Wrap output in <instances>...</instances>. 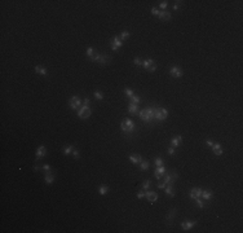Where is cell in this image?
Here are the masks:
<instances>
[{
    "instance_id": "1",
    "label": "cell",
    "mask_w": 243,
    "mask_h": 233,
    "mask_svg": "<svg viewBox=\"0 0 243 233\" xmlns=\"http://www.w3.org/2000/svg\"><path fill=\"white\" fill-rule=\"evenodd\" d=\"M154 114H155V105H150V106L142 109L139 112V118L141 119L143 123L146 124H155V119H154Z\"/></svg>"
},
{
    "instance_id": "2",
    "label": "cell",
    "mask_w": 243,
    "mask_h": 233,
    "mask_svg": "<svg viewBox=\"0 0 243 233\" xmlns=\"http://www.w3.org/2000/svg\"><path fill=\"white\" fill-rule=\"evenodd\" d=\"M120 131L123 132L127 137H131L136 134L137 131V127H136V123L132 121L131 118H126L120 122Z\"/></svg>"
},
{
    "instance_id": "3",
    "label": "cell",
    "mask_w": 243,
    "mask_h": 233,
    "mask_svg": "<svg viewBox=\"0 0 243 233\" xmlns=\"http://www.w3.org/2000/svg\"><path fill=\"white\" fill-rule=\"evenodd\" d=\"M168 118V110L165 108H161L155 105V114H154V119H155V123H161L164 122Z\"/></svg>"
},
{
    "instance_id": "4",
    "label": "cell",
    "mask_w": 243,
    "mask_h": 233,
    "mask_svg": "<svg viewBox=\"0 0 243 233\" xmlns=\"http://www.w3.org/2000/svg\"><path fill=\"white\" fill-rule=\"evenodd\" d=\"M93 113V109L91 106H85V105H82L80 109L78 110V116L80 119H88Z\"/></svg>"
},
{
    "instance_id": "5",
    "label": "cell",
    "mask_w": 243,
    "mask_h": 233,
    "mask_svg": "<svg viewBox=\"0 0 243 233\" xmlns=\"http://www.w3.org/2000/svg\"><path fill=\"white\" fill-rule=\"evenodd\" d=\"M142 68L146 69L148 71H150V73H154L158 66H157V62L153 60V58H146V60L142 61Z\"/></svg>"
},
{
    "instance_id": "6",
    "label": "cell",
    "mask_w": 243,
    "mask_h": 233,
    "mask_svg": "<svg viewBox=\"0 0 243 233\" xmlns=\"http://www.w3.org/2000/svg\"><path fill=\"white\" fill-rule=\"evenodd\" d=\"M69 105H70V109L73 110H79L80 109V106L83 105V100L80 99L79 96H73L70 99V101H69Z\"/></svg>"
},
{
    "instance_id": "7",
    "label": "cell",
    "mask_w": 243,
    "mask_h": 233,
    "mask_svg": "<svg viewBox=\"0 0 243 233\" xmlns=\"http://www.w3.org/2000/svg\"><path fill=\"white\" fill-rule=\"evenodd\" d=\"M177 177H178L177 172H165L164 175H163V183H164L165 185L173 184V183L177 180Z\"/></svg>"
},
{
    "instance_id": "8",
    "label": "cell",
    "mask_w": 243,
    "mask_h": 233,
    "mask_svg": "<svg viewBox=\"0 0 243 233\" xmlns=\"http://www.w3.org/2000/svg\"><path fill=\"white\" fill-rule=\"evenodd\" d=\"M122 47H123V40H120L119 37H114L110 40V48H111L113 52H117Z\"/></svg>"
},
{
    "instance_id": "9",
    "label": "cell",
    "mask_w": 243,
    "mask_h": 233,
    "mask_svg": "<svg viewBox=\"0 0 243 233\" xmlns=\"http://www.w3.org/2000/svg\"><path fill=\"white\" fill-rule=\"evenodd\" d=\"M202 190H203V188H200V187H194V188H192L190 189V192H189V197L194 201V199H197V198H200L202 197Z\"/></svg>"
},
{
    "instance_id": "10",
    "label": "cell",
    "mask_w": 243,
    "mask_h": 233,
    "mask_svg": "<svg viewBox=\"0 0 243 233\" xmlns=\"http://www.w3.org/2000/svg\"><path fill=\"white\" fill-rule=\"evenodd\" d=\"M170 74H171V77H172V78L178 79V78H181L182 75H184V71H182V69L178 68V66H171Z\"/></svg>"
},
{
    "instance_id": "11",
    "label": "cell",
    "mask_w": 243,
    "mask_h": 233,
    "mask_svg": "<svg viewBox=\"0 0 243 233\" xmlns=\"http://www.w3.org/2000/svg\"><path fill=\"white\" fill-rule=\"evenodd\" d=\"M145 198L148 199L150 203H155L158 201V193L153 192V190H145Z\"/></svg>"
},
{
    "instance_id": "12",
    "label": "cell",
    "mask_w": 243,
    "mask_h": 233,
    "mask_svg": "<svg viewBox=\"0 0 243 233\" xmlns=\"http://www.w3.org/2000/svg\"><path fill=\"white\" fill-rule=\"evenodd\" d=\"M197 223H198L197 220H185V221H182V223H181V228L184 229L185 232H187V231H190L192 228H194V227L197 225Z\"/></svg>"
},
{
    "instance_id": "13",
    "label": "cell",
    "mask_w": 243,
    "mask_h": 233,
    "mask_svg": "<svg viewBox=\"0 0 243 233\" xmlns=\"http://www.w3.org/2000/svg\"><path fill=\"white\" fill-rule=\"evenodd\" d=\"M176 214H177V211H176L175 207L168 211L167 216H165V223H167V225H171V224L173 223V220H175V218H176Z\"/></svg>"
},
{
    "instance_id": "14",
    "label": "cell",
    "mask_w": 243,
    "mask_h": 233,
    "mask_svg": "<svg viewBox=\"0 0 243 233\" xmlns=\"http://www.w3.org/2000/svg\"><path fill=\"white\" fill-rule=\"evenodd\" d=\"M167 172V170H165V166H159V167H155V171H154V177H155L157 180H161L162 176Z\"/></svg>"
},
{
    "instance_id": "15",
    "label": "cell",
    "mask_w": 243,
    "mask_h": 233,
    "mask_svg": "<svg viewBox=\"0 0 243 233\" xmlns=\"http://www.w3.org/2000/svg\"><path fill=\"white\" fill-rule=\"evenodd\" d=\"M45 155H47V148L44 145H39V146H38V149H36V154H35V157H36V161L43 159Z\"/></svg>"
},
{
    "instance_id": "16",
    "label": "cell",
    "mask_w": 243,
    "mask_h": 233,
    "mask_svg": "<svg viewBox=\"0 0 243 233\" xmlns=\"http://www.w3.org/2000/svg\"><path fill=\"white\" fill-rule=\"evenodd\" d=\"M110 61H111V57H110L109 54L101 53V57H100V60L97 61V63H98L100 66H106V65H109Z\"/></svg>"
},
{
    "instance_id": "17",
    "label": "cell",
    "mask_w": 243,
    "mask_h": 233,
    "mask_svg": "<svg viewBox=\"0 0 243 233\" xmlns=\"http://www.w3.org/2000/svg\"><path fill=\"white\" fill-rule=\"evenodd\" d=\"M211 149H212V152H213L215 155H222L224 154V149H222V146H221L220 143H213L212 146H211Z\"/></svg>"
},
{
    "instance_id": "18",
    "label": "cell",
    "mask_w": 243,
    "mask_h": 233,
    "mask_svg": "<svg viewBox=\"0 0 243 233\" xmlns=\"http://www.w3.org/2000/svg\"><path fill=\"white\" fill-rule=\"evenodd\" d=\"M213 192L212 190H209V189H203L202 190V197L200 198H203L206 202H209V201H212V198H213Z\"/></svg>"
},
{
    "instance_id": "19",
    "label": "cell",
    "mask_w": 243,
    "mask_h": 233,
    "mask_svg": "<svg viewBox=\"0 0 243 233\" xmlns=\"http://www.w3.org/2000/svg\"><path fill=\"white\" fill-rule=\"evenodd\" d=\"M181 143H182V136L181 135H176L171 139V146H173V148H178V146L181 145Z\"/></svg>"
},
{
    "instance_id": "20",
    "label": "cell",
    "mask_w": 243,
    "mask_h": 233,
    "mask_svg": "<svg viewBox=\"0 0 243 233\" xmlns=\"http://www.w3.org/2000/svg\"><path fill=\"white\" fill-rule=\"evenodd\" d=\"M128 159L131 161L133 165H140V163L142 162V157L140 154H137V153H135V154H129V157H128Z\"/></svg>"
},
{
    "instance_id": "21",
    "label": "cell",
    "mask_w": 243,
    "mask_h": 233,
    "mask_svg": "<svg viewBox=\"0 0 243 233\" xmlns=\"http://www.w3.org/2000/svg\"><path fill=\"white\" fill-rule=\"evenodd\" d=\"M35 73L39 74V75H41V77H45V78L48 77V70L41 65H35Z\"/></svg>"
},
{
    "instance_id": "22",
    "label": "cell",
    "mask_w": 243,
    "mask_h": 233,
    "mask_svg": "<svg viewBox=\"0 0 243 233\" xmlns=\"http://www.w3.org/2000/svg\"><path fill=\"white\" fill-rule=\"evenodd\" d=\"M164 192L168 197H172V198L176 196V189H175V187H173V184H168L167 187L164 188Z\"/></svg>"
},
{
    "instance_id": "23",
    "label": "cell",
    "mask_w": 243,
    "mask_h": 233,
    "mask_svg": "<svg viewBox=\"0 0 243 233\" xmlns=\"http://www.w3.org/2000/svg\"><path fill=\"white\" fill-rule=\"evenodd\" d=\"M128 113L132 115H136L139 114V105L133 104V102H129L128 104Z\"/></svg>"
},
{
    "instance_id": "24",
    "label": "cell",
    "mask_w": 243,
    "mask_h": 233,
    "mask_svg": "<svg viewBox=\"0 0 243 233\" xmlns=\"http://www.w3.org/2000/svg\"><path fill=\"white\" fill-rule=\"evenodd\" d=\"M73 150H74V145H71V144H66V145L62 146V153L65 155H70L73 153Z\"/></svg>"
},
{
    "instance_id": "25",
    "label": "cell",
    "mask_w": 243,
    "mask_h": 233,
    "mask_svg": "<svg viewBox=\"0 0 243 233\" xmlns=\"http://www.w3.org/2000/svg\"><path fill=\"white\" fill-rule=\"evenodd\" d=\"M158 17L161 19H163V21H170V19H171V13L167 12V10H161Z\"/></svg>"
},
{
    "instance_id": "26",
    "label": "cell",
    "mask_w": 243,
    "mask_h": 233,
    "mask_svg": "<svg viewBox=\"0 0 243 233\" xmlns=\"http://www.w3.org/2000/svg\"><path fill=\"white\" fill-rule=\"evenodd\" d=\"M109 190H110V188H109V185H106V184H102L98 187V194L100 196H105V194H107L109 193Z\"/></svg>"
},
{
    "instance_id": "27",
    "label": "cell",
    "mask_w": 243,
    "mask_h": 233,
    "mask_svg": "<svg viewBox=\"0 0 243 233\" xmlns=\"http://www.w3.org/2000/svg\"><path fill=\"white\" fill-rule=\"evenodd\" d=\"M44 181H45V184L51 185L54 183V174L51 172V174H45V177H44Z\"/></svg>"
},
{
    "instance_id": "28",
    "label": "cell",
    "mask_w": 243,
    "mask_h": 233,
    "mask_svg": "<svg viewBox=\"0 0 243 233\" xmlns=\"http://www.w3.org/2000/svg\"><path fill=\"white\" fill-rule=\"evenodd\" d=\"M149 167H150V162H149V161L142 159V162L140 163V170H141L142 172H145V171L149 170Z\"/></svg>"
},
{
    "instance_id": "29",
    "label": "cell",
    "mask_w": 243,
    "mask_h": 233,
    "mask_svg": "<svg viewBox=\"0 0 243 233\" xmlns=\"http://www.w3.org/2000/svg\"><path fill=\"white\" fill-rule=\"evenodd\" d=\"M194 202L197 203V206L199 207V209H206V206H207V203H206V201H204L203 198H197V199H194Z\"/></svg>"
},
{
    "instance_id": "30",
    "label": "cell",
    "mask_w": 243,
    "mask_h": 233,
    "mask_svg": "<svg viewBox=\"0 0 243 233\" xmlns=\"http://www.w3.org/2000/svg\"><path fill=\"white\" fill-rule=\"evenodd\" d=\"M141 189H142V190H149V189H151V180L146 179L145 181L142 183V185H141Z\"/></svg>"
},
{
    "instance_id": "31",
    "label": "cell",
    "mask_w": 243,
    "mask_h": 233,
    "mask_svg": "<svg viewBox=\"0 0 243 233\" xmlns=\"http://www.w3.org/2000/svg\"><path fill=\"white\" fill-rule=\"evenodd\" d=\"M129 37H131V32L128 31V30H123V31L119 34V38H120V40H126V39H128Z\"/></svg>"
},
{
    "instance_id": "32",
    "label": "cell",
    "mask_w": 243,
    "mask_h": 233,
    "mask_svg": "<svg viewBox=\"0 0 243 233\" xmlns=\"http://www.w3.org/2000/svg\"><path fill=\"white\" fill-rule=\"evenodd\" d=\"M96 52H97V51H96L95 48H92V47H88V48H87V52H85V54H87V57L91 60V58L95 56Z\"/></svg>"
},
{
    "instance_id": "33",
    "label": "cell",
    "mask_w": 243,
    "mask_h": 233,
    "mask_svg": "<svg viewBox=\"0 0 243 233\" xmlns=\"http://www.w3.org/2000/svg\"><path fill=\"white\" fill-rule=\"evenodd\" d=\"M93 96H95V99L97 100V101H101V100H104V97H105L102 91H95V92H93Z\"/></svg>"
},
{
    "instance_id": "34",
    "label": "cell",
    "mask_w": 243,
    "mask_h": 233,
    "mask_svg": "<svg viewBox=\"0 0 243 233\" xmlns=\"http://www.w3.org/2000/svg\"><path fill=\"white\" fill-rule=\"evenodd\" d=\"M154 165H155V167L163 166V165H164V159H163L161 155H158V157H155V159H154Z\"/></svg>"
},
{
    "instance_id": "35",
    "label": "cell",
    "mask_w": 243,
    "mask_h": 233,
    "mask_svg": "<svg viewBox=\"0 0 243 233\" xmlns=\"http://www.w3.org/2000/svg\"><path fill=\"white\" fill-rule=\"evenodd\" d=\"M124 95L128 97V99H131V97L135 95V91L131 90V88H128V87H126V88H124Z\"/></svg>"
},
{
    "instance_id": "36",
    "label": "cell",
    "mask_w": 243,
    "mask_h": 233,
    "mask_svg": "<svg viewBox=\"0 0 243 233\" xmlns=\"http://www.w3.org/2000/svg\"><path fill=\"white\" fill-rule=\"evenodd\" d=\"M41 170L44 171V174H51L52 172V166L48 165V163H45V165L41 166Z\"/></svg>"
},
{
    "instance_id": "37",
    "label": "cell",
    "mask_w": 243,
    "mask_h": 233,
    "mask_svg": "<svg viewBox=\"0 0 243 233\" xmlns=\"http://www.w3.org/2000/svg\"><path fill=\"white\" fill-rule=\"evenodd\" d=\"M142 61L143 60H141L140 57H135L133 58V65L136 66V68H141V66H142Z\"/></svg>"
},
{
    "instance_id": "38",
    "label": "cell",
    "mask_w": 243,
    "mask_h": 233,
    "mask_svg": "<svg viewBox=\"0 0 243 233\" xmlns=\"http://www.w3.org/2000/svg\"><path fill=\"white\" fill-rule=\"evenodd\" d=\"M129 100H131V102H133V104H137V105H139L140 102H141V97L137 96V95H133Z\"/></svg>"
},
{
    "instance_id": "39",
    "label": "cell",
    "mask_w": 243,
    "mask_h": 233,
    "mask_svg": "<svg viewBox=\"0 0 243 233\" xmlns=\"http://www.w3.org/2000/svg\"><path fill=\"white\" fill-rule=\"evenodd\" d=\"M71 154H73L74 159H76V161H78L79 158H80V152H79L78 149H74V150H73V153H71Z\"/></svg>"
},
{
    "instance_id": "40",
    "label": "cell",
    "mask_w": 243,
    "mask_h": 233,
    "mask_svg": "<svg viewBox=\"0 0 243 233\" xmlns=\"http://www.w3.org/2000/svg\"><path fill=\"white\" fill-rule=\"evenodd\" d=\"M100 57H101V52H96L95 56L91 58V61H92V62H97V61L100 60Z\"/></svg>"
},
{
    "instance_id": "41",
    "label": "cell",
    "mask_w": 243,
    "mask_h": 233,
    "mask_svg": "<svg viewBox=\"0 0 243 233\" xmlns=\"http://www.w3.org/2000/svg\"><path fill=\"white\" fill-rule=\"evenodd\" d=\"M167 153H168V155H175L176 154V148H173V146H168V148H167Z\"/></svg>"
},
{
    "instance_id": "42",
    "label": "cell",
    "mask_w": 243,
    "mask_h": 233,
    "mask_svg": "<svg viewBox=\"0 0 243 233\" xmlns=\"http://www.w3.org/2000/svg\"><path fill=\"white\" fill-rule=\"evenodd\" d=\"M150 12H151V14H153V16H157V17H158V16H159V12H161V10H159L158 8L153 7V8L150 9Z\"/></svg>"
},
{
    "instance_id": "43",
    "label": "cell",
    "mask_w": 243,
    "mask_h": 233,
    "mask_svg": "<svg viewBox=\"0 0 243 233\" xmlns=\"http://www.w3.org/2000/svg\"><path fill=\"white\" fill-rule=\"evenodd\" d=\"M167 7H168V1H165V0H164V1L159 3V8H161L162 10H165V8H167Z\"/></svg>"
},
{
    "instance_id": "44",
    "label": "cell",
    "mask_w": 243,
    "mask_h": 233,
    "mask_svg": "<svg viewBox=\"0 0 243 233\" xmlns=\"http://www.w3.org/2000/svg\"><path fill=\"white\" fill-rule=\"evenodd\" d=\"M137 198L139 199H142V198H145V190H140L139 193H137Z\"/></svg>"
},
{
    "instance_id": "45",
    "label": "cell",
    "mask_w": 243,
    "mask_h": 233,
    "mask_svg": "<svg viewBox=\"0 0 243 233\" xmlns=\"http://www.w3.org/2000/svg\"><path fill=\"white\" fill-rule=\"evenodd\" d=\"M83 105H85V106H91V100L88 99V97H87V99H84V100H83Z\"/></svg>"
},
{
    "instance_id": "46",
    "label": "cell",
    "mask_w": 243,
    "mask_h": 233,
    "mask_svg": "<svg viewBox=\"0 0 243 233\" xmlns=\"http://www.w3.org/2000/svg\"><path fill=\"white\" fill-rule=\"evenodd\" d=\"M182 1H176L175 4H173V10H177L178 8H180V4H181Z\"/></svg>"
},
{
    "instance_id": "47",
    "label": "cell",
    "mask_w": 243,
    "mask_h": 233,
    "mask_svg": "<svg viewBox=\"0 0 243 233\" xmlns=\"http://www.w3.org/2000/svg\"><path fill=\"white\" fill-rule=\"evenodd\" d=\"M212 144H213V141H212L211 139H207V140H206V145H207V146H209V148H211Z\"/></svg>"
},
{
    "instance_id": "48",
    "label": "cell",
    "mask_w": 243,
    "mask_h": 233,
    "mask_svg": "<svg viewBox=\"0 0 243 233\" xmlns=\"http://www.w3.org/2000/svg\"><path fill=\"white\" fill-rule=\"evenodd\" d=\"M165 187H167V185H165L163 181H162V183H158V188H159V189H164Z\"/></svg>"
},
{
    "instance_id": "49",
    "label": "cell",
    "mask_w": 243,
    "mask_h": 233,
    "mask_svg": "<svg viewBox=\"0 0 243 233\" xmlns=\"http://www.w3.org/2000/svg\"><path fill=\"white\" fill-rule=\"evenodd\" d=\"M32 170H34L35 172H36V171H40V170H41V167H40V166H38V165H35V166H34V168H32Z\"/></svg>"
}]
</instances>
